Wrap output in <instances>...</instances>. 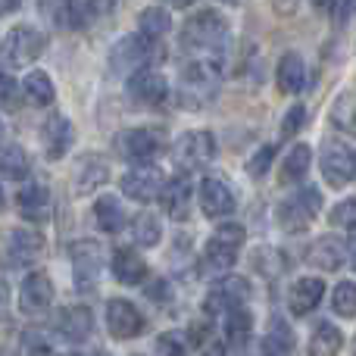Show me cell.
I'll list each match as a JSON object with an SVG mask.
<instances>
[{"label": "cell", "mask_w": 356, "mask_h": 356, "mask_svg": "<svg viewBox=\"0 0 356 356\" xmlns=\"http://www.w3.org/2000/svg\"><path fill=\"white\" fill-rule=\"evenodd\" d=\"M228 41V22L213 10H200L184 22L181 47L191 60H222Z\"/></svg>", "instance_id": "cell-1"}, {"label": "cell", "mask_w": 356, "mask_h": 356, "mask_svg": "<svg viewBox=\"0 0 356 356\" xmlns=\"http://www.w3.org/2000/svg\"><path fill=\"white\" fill-rule=\"evenodd\" d=\"M319 213H322L319 188H297L294 194L278 203V225L288 234H300L319 219Z\"/></svg>", "instance_id": "cell-2"}, {"label": "cell", "mask_w": 356, "mask_h": 356, "mask_svg": "<svg viewBox=\"0 0 356 356\" xmlns=\"http://www.w3.org/2000/svg\"><path fill=\"white\" fill-rule=\"evenodd\" d=\"M47 50V35L38 31L35 25H13L3 38V66L19 69L35 63Z\"/></svg>", "instance_id": "cell-3"}, {"label": "cell", "mask_w": 356, "mask_h": 356, "mask_svg": "<svg viewBox=\"0 0 356 356\" xmlns=\"http://www.w3.org/2000/svg\"><path fill=\"white\" fill-rule=\"evenodd\" d=\"M319 169L328 188H344L356 178V150L341 138H328L322 144Z\"/></svg>", "instance_id": "cell-4"}, {"label": "cell", "mask_w": 356, "mask_h": 356, "mask_svg": "<svg viewBox=\"0 0 356 356\" xmlns=\"http://www.w3.org/2000/svg\"><path fill=\"white\" fill-rule=\"evenodd\" d=\"M213 156H216V138L203 129L200 131H184L172 147V160H175L178 172H184V175L207 169L209 163H213Z\"/></svg>", "instance_id": "cell-5"}, {"label": "cell", "mask_w": 356, "mask_h": 356, "mask_svg": "<svg viewBox=\"0 0 356 356\" xmlns=\"http://www.w3.org/2000/svg\"><path fill=\"white\" fill-rule=\"evenodd\" d=\"M150 60H154V38H144V35H125L110 50V69L116 75L141 72V69H147Z\"/></svg>", "instance_id": "cell-6"}, {"label": "cell", "mask_w": 356, "mask_h": 356, "mask_svg": "<svg viewBox=\"0 0 356 356\" xmlns=\"http://www.w3.org/2000/svg\"><path fill=\"white\" fill-rule=\"evenodd\" d=\"M247 294H250V288H247L244 278H238V275L222 278V282H216L213 288H209L207 300H203V313H207L209 319H222V316H228L232 309L244 307Z\"/></svg>", "instance_id": "cell-7"}, {"label": "cell", "mask_w": 356, "mask_h": 356, "mask_svg": "<svg viewBox=\"0 0 356 356\" xmlns=\"http://www.w3.org/2000/svg\"><path fill=\"white\" fill-rule=\"evenodd\" d=\"M116 150L129 163H150L163 154V135L156 129H129L116 135Z\"/></svg>", "instance_id": "cell-8"}, {"label": "cell", "mask_w": 356, "mask_h": 356, "mask_svg": "<svg viewBox=\"0 0 356 356\" xmlns=\"http://www.w3.org/2000/svg\"><path fill=\"white\" fill-rule=\"evenodd\" d=\"M163 188H166V175L156 166H150V163H138L135 169H129V172L122 175V194L138 203L160 200Z\"/></svg>", "instance_id": "cell-9"}, {"label": "cell", "mask_w": 356, "mask_h": 356, "mask_svg": "<svg viewBox=\"0 0 356 356\" xmlns=\"http://www.w3.org/2000/svg\"><path fill=\"white\" fill-rule=\"evenodd\" d=\"M69 259H72V272L75 282H79L81 291H88V284H94L100 278V269H104V244L100 241H75L69 247Z\"/></svg>", "instance_id": "cell-10"}, {"label": "cell", "mask_w": 356, "mask_h": 356, "mask_svg": "<svg viewBox=\"0 0 356 356\" xmlns=\"http://www.w3.org/2000/svg\"><path fill=\"white\" fill-rule=\"evenodd\" d=\"M197 200H200V213L207 219H228L238 207L234 200V191L225 178H203L200 191H197Z\"/></svg>", "instance_id": "cell-11"}, {"label": "cell", "mask_w": 356, "mask_h": 356, "mask_svg": "<svg viewBox=\"0 0 356 356\" xmlns=\"http://www.w3.org/2000/svg\"><path fill=\"white\" fill-rule=\"evenodd\" d=\"M106 328H110V334L119 341L138 338V334L144 332V316L138 313V307L131 300L113 297V300L106 303Z\"/></svg>", "instance_id": "cell-12"}, {"label": "cell", "mask_w": 356, "mask_h": 356, "mask_svg": "<svg viewBox=\"0 0 356 356\" xmlns=\"http://www.w3.org/2000/svg\"><path fill=\"white\" fill-rule=\"evenodd\" d=\"M54 303V282L47 272H29L19 288V309L25 316H41Z\"/></svg>", "instance_id": "cell-13"}, {"label": "cell", "mask_w": 356, "mask_h": 356, "mask_svg": "<svg viewBox=\"0 0 356 356\" xmlns=\"http://www.w3.org/2000/svg\"><path fill=\"white\" fill-rule=\"evenodd\" d=\"M41 253H44V238L38 232H31V228H13V232L6 234L3 257H6V266H10V269L35 263Z\"/></svg>", "instance_id": "cell-14"}, {"label": "cell", "mask_w": 356, "mask_h": 356, "mask_svg": "<svg viewBox=\"0 0 356 356\" xmlns=\"http://www.w3.org/2000/svg\"><path fill=\"white\" fill-rule=\"evenodd\" d=\"M72 141H75L72 122H69L66 116H60V113L47 116V122L41 125L44 156H47V160H63V156L69 154V147H72Z\"/></svg>", "instance_id": "cell-15"}, {"label": "cell", "mask_w": 356, "mask_h": 356, "mask_svg": "<svg viewBox=\"0 0 356 356\" xmlns=\"http://www.w3.org/2000/svg\"><path fill=\"white\" fill-rule=\"evenodd\" d=\"M129 91H131V97H135L138 104L160 106L163 100L169 97V81H166V75L156 72V69H141V72L131 75Z\"/></svg>", "instance_id": "cell-16"}, {"label": "cell", "mask_w": 356, "mask_h": 356, "mask_svg": "<svg viewBox=\"0 0 356 356\" xmlns=\"http://www.w3.org/2000/svg\"><path fill=\"white\" fill-rule=\"evenodd\" d=\"M106 178H110V166H106V160L104 156H81L79 163L72 166V191L79 197H85V194H91V191H97L100 184H106Z\"/></svg>", "instance_id": "cell-17"}, {"label": "cell", "mask_w": 356, "mask_h": 356, "mask_svg": "<svg viewBox=\"0 0 356 356\" xmlns=\"http://www.w3.org/2000/svg\"><path fill=\"white\" fill-rule=\"evenodd\" d=\"M16 207H19V216L29 222H44L50 216V191L47 184L41 181H29L19 188L16 194Z\"/></svg>", "instance_id": "cell-18"}, {"label": "cell", "mask_w": 356, "mask_h": 356, "mask_svg": "<svg viewBox=\"0 0 356 356\" xmlns=\"http://www.w3.org/2000/svg\"><path fill=\"white\" fill-rule=\"evenodd\" d=\"M191 200H194V188H191V181H188V175L184 172L169 178L166 188H163V194H160L163 209H166V213L172 216V219H178V222L191 216Z\"/></svg>", "instance_id": "cell-19"}, {"label": "cell", "mask_w": 356, "mask_h": 356, "mask_svg": "<svg viewBox=\"0 0 356 356\" xmlns=\"http://www.w3.org/2000/svg\"><path fill=\"white\" fill-rule=\"evenodd\" d=\"M56 332H60L63 341L69 344H81V341L91 338L94 332V316L88 307H66L56 319Z\"/></svg>", "instance_id": "cell-20"}, {"label": "cell", "mask_w": 356, "mask_h": 356, "mask_svg": "<svg viewBox=\"0 0 356 356\" xmlns=\"http://www.w3.org/2000/svg\"><path fill=\"white\" fill-rule=\"evenodd\" d=\"M347 263V244L341 238H319L307 250V266L322 272H338Z\"/></svg>", "instance_id": "cell-21"}, {"label": "cell", "mask_w": 356, "mask_h": 356, "mask_svg": "<svg viewBox=\"0 0 356 356\" xmlns=\"http://www.w3.org/2000/svg\"><path fill=\"white\" fill-rule=\"evenodd\" d=\"M275 85L282 94H300L307 88V66H303V56L288 50V54L278 60L275 66Z\"/></svg>", "instance_id": "cell-22"}, {"label": "cell", "mask_w": 356, "mask_h": 356, "mask_svg": "<svg viewBox=\"0 0 356 356\" xmlns=\"http://www.w3.org/2000/svg\"><path fill=\"white\" fill-rule=\"evenodd\" d=\"M113 275L122 284H129V288H138V284L147 282V263L138 257V250L119 247V250L113 253Z\"/></svg>", "instance_id": "cell-23"}, {"label": "cell", "mask_w": 356, "mask_h": 356, "mask_svg": "<svg viewBox=\"0 0 356 356\" xmlns=\"http://www.w3.org/2000/svg\"><path fill=\"white\" fill-rule=\"evenodd\" d=\"M322 294H325L322 278H297V284L291 288V294H288V309L294 316L313 313V309L322 303Z\"/></svg>", "instance_id": "cell-24"}, {"label": "cell", "mask_w": 356, "mask_h": 356, "mask_svg": "<svg viewBox=\"0 0 356 356\" xmlns=\"http://www.w3.org/2000/svg\"><path fill=\"white\" fill-rule=\"evenodd\" d=\"M238 250H241L238 241H228V238H222V234H213V238L203 244V263L216 272H228L234 263H238Z\"/></svg>", "instance_id": "cell-25"}, {"label": "cell", "mask_w": 356, "mask_h": 356, "mask_svg": "<svg viewBox=\"0 0 356 356\" xmlns=\"http://www.w3.org/2000/svg\"><path fill=\"white\" fill-rule=\"evenodd\" d=\"M309 160H313V154H309L307 144L291 147L288 156H284V163H282V169H278V184H282V188H294V184H300L309 172Z\"/></svg>", "instance_id": "cell-26"}, {"label": "cell", "mask_w": 356, "mask_h": 356, "mask_svg": "<svg viewBox=\"0 0 356 356\" xmlns=\"http://www.w3.org/2000/svg\"><path fill=\"white\" fill-rule=\"evenodd\" d=\"M94 222H97L100 232L106 234H119L125 228V207L119 203V197H97L94 203Z\"/></svg>", "instance_id": "cell-27"}, {"label": "cell", "mask_w": 356, "mask_h": 356, "mask_svg": "<svg viewBox=\"0 0 356 356\" xmlns=\"http://www.w3.org/2000/svg\"><path fill=\"white\" fill-rule=\"evenodd\" d=\"M341 347H344V334H341V328L332 325V322H319V325L313 328L307 356H338Z\"/></svg>", "instance_id": "cell-28"}, {"label": "cell", "mask_w": 356, "mask_h": 356, "mask_svg": "<svg viewBox=\"0 0 356 356\" xmlns=\"http://www.w3.org/2000/svg\"><path fill=\"white\" fill-rule=\"evenodd\" d=\"M19 88H22V97L29 100L31 106H50L54 104V97H56L54 81H50V75L41 72V69H31Z\"/></svg>", "instance_id": "cell-29"}, {"label": "cell", "mask_w": 356, "mask_h": 356, "mask_svg": "<svg viewBox=\"0 0 356 356\" xmlns=\"http://www.w3.org/2000/svg\"><path fill=\"white\" fill-rule=\"evenodd\" d=\"M266 356H291L294 353V334H291L288 322L284 319H272L269 322V334H266L263 344Z\"/></svg>", "instance_id": "cell-30"}, {"label": "cell", "mask_w": 356, "mask_h": 356, "mask_svg": "<svg viewBox=\"0 0 356 356\" xmlns=\"http://www.w3.org/2000/svg\"><path fill=\"white\" fill-rule=\"evenodd\" d=\"M250 332H253V316H250V309H247V307H238V309H232V313L225 316V338H228V344L244 347L247 338H250Z\"/></svg>", "instance_id": "cell-31"}, {"label": "cell", "mask_w": 356, "mask_h": 356, "mask_svg": "<svg viewBox=\"0 0 356 356\" xmlns=\"http://www.w3.org/2000/svg\"><path fill=\"white\" fill-rule=\"evenodd\" d=\"M131 238H135L138 247H156L163 238V225L154 213H138L135 222H131Z\"/></svg>", "instance_id": "cell-32"}, {"label": "cell", "mask_w": 356, "mask_h": 356, "mask_svg": "<svg viewBox=\"0 0 356 356\" xmlns=\"http://www.w3.org/2000/svg\"><path fill=\"white\" fill-rule=\"evenodd\" d=\"M169 29H172V19H169V13H163L160 6H147V10H141V16H138V31H141L144 38L160 41L163 35H169Z\"/></svg>", "instance_id": "cell-33"}, {"label": "cell", "mask_w": 356, "mask_h": 356, "mask_svg": "<svg viewBox=\"0 0 356 356\" xmlns=\"http://www.w3.org/2000/svg\"><path fill=\"white\" fill-rule=\"evenodd\" d=\"M0 163H3V178L6 181H22V178L29 175V169H31L29 154H25L19 144H6Z\"/></svg>", "instance_id": "cell-34"}, {"label": "cell", "mask_w": 356, "mask_h": 356, "mask_svg": "<svg viewBox=\"0 0 356 356\" xmlns=\"http://www.w3.org/2000/svg\"><path fill=\"white\" fill-rule=\"evenodd\" d=\"M332 122L338 125L341 131L356 135V91L338 94V100H334V106H332Z\"/></svg>", "instance_id": "cell-35"}, {"label": "cell", "mask_w": 356, "mask_h": 356, "mask_svg": "<svg viewBox=\"0 0 356 356\" xmlns=\"http://www.w3.org/2000/svg\"><path fill=\"white\" fill-rule=\"evenodd\" d=\"M54 347H50V338L41 332V328H29V332L19 334V356H50Z\"/></svg>", "instance_id": "cell-36"}, {"label": "cell", "mask_w": 356, "mask_h": 356, "mask_svg": "<svg viewBox=\"0 0 356 356\" xmlns=\"http://www.w3.org/2000/svg\"><path fill=\"white\" fill-rule=\"evenodd\" d=\"M332 307L338 316L344 319H353L356 316V282H341L332 294Z\"/></svg>", "instance_id": "cell-37"}, {"label": "cell", "mask_w": 356, "mask_h": 356, "mask_svg": "<svg viewBox=\"0 0 356 356\" xmlns=\"http://www.w3.org/2000/svg\"><path fill=\"white\" fill-rule=\"evenodd\" d=\"M328 222L341 232H356V197H347L328 213Z\"/></svg>", "instance_id": "cell-38"}, {"label": "cell", "mask_w": 356, "mask_h": 356, "mask_svg": "<svg viewBox=\"0 0 356 356\" xmlns=\"http://www.w3.org/2000/svg\"><path fill=\"white\" fill-rule=\"evenodd\" d=\"M275 154H278V144H266V147H259L257 154L250 156V163H247V175H250V178H263L272 169Z\"/></svg>", "instance_id": "cell-39"}, {"label": "cell", "mask_w": 356, "mask_h": 356, "mask_svg": "<svg viewBox=\"0 0 356 356\" xmlns=\"http://www.w3.org/2000/svg\"><path fill=\"white\" fill-rule=\"evenodd\" d=\"M156 356H188V347H184L181 334H160L156 338Z\"/></svg>", "instance_id": "cell-40"}, {"label": "cell", "mask_w": 356, "mask_h": 356, "mask_svg": "<svg viewBox=\"0 0 356 356\" xmlns=\"http://www.w3.org/2000/svg\"><path fill=\"white\" fill-rule=\"evenodd\" d=\"M303 125H307V106H291L288 110V116H284V122H282V135L284 138H294L297 131L303 129Z\"/></svg>", "instance_id": "cell-41"}, {"label": "cell", "mask_w": 356, "mask_h": 356, "mask_svg": "<svg viewBox=\"0 0 356 356\" xmlns=\"http://www.w3.org/2000/svg\"><path fill=\"white\" fill-rule=\"evenodd\" d=\"M207 341H209V316L191 325V344H207Z\"/></svg>", "instance_id": "cell-42"}, {"label": "cell", "mask_w": 356, "mask_h": 356, "mask_svg": "<svg viewBox=\"0 0 356 356\" xmlns=\"http://www.w3.org/2000/svg\"><path fill=\"white\" fill-rule=\"evenodd\" d=\"M113 3L116 0H85V10H88V16H106V13L113 10Z\"/></svg>", "instance_id": "cell-43"}, {"label": "cell", "mask_w": 356, "mask_h": 356, "mask_svg": "<svg viewBox=\"0 0 356 356\" xmlns=\"http://www.w3.org/2000/svg\"><path fill=\"white\" fill-rule=\"evenodd\" d=\"M163 6H169V10H188V6H194L197 0H160Z\"/></svg>", "instance_id": "cell-44"}, {"label": "cell", "mask_w": 356, "mask_h": 356, "mask_svg": "<svg viewBox=\"0 0 356 356\" xmlns=\"http://www.w3.org/2000/svg\"><path fill=\"white\" fill-rule=\"evenodd\" d=\"M203 356H228V350L222 344H209L207 350H203Z\"/></svg>", "instance_id": "cell-45"}, {"label": "cell", "mask_w": 356, "mask_h": 356, "mask_svg": "<svg viewBox=\"0 0 356 356\" xmlns=\"http://www.w3.org/2000/svg\"><path fill=\"white\" fill-rule=\"evenodd\" d=\"M309 3H313L316 10H328V6H332V0H309Z\"/></svg>", "instance_id": "cell-46"}, {"label": "cell", "mask_w": 356, "mask_h": 356, "mask_svg": "<svg viewBox=\"0 0 356 356\" xmlns=\"http://www.w3.org/2000/svg\"><path fill=\"white\" fill-rule=\"evenodd\" d=\"M16 3H19V0H3V13H13V10H16Z\"/></svg>", "instance_id": "cell-47"}, {"label": "cell", "mask_w": 356, "mask_h": 356, "mask_svg": "<svg viewBox=\"0 0 356 356\" xmlns=\"http://www.w3.org/2000/svg\"><path fill=\"white\" fill-rule=\"evenodd\" d=\"M91 356H113V353H106V350H97V353H91Z\"/></svg>", "instance_id": "cell-48"}, {"label": "cell", "mask_w": 356, "mask_h": 356, "mask_svg": "<svg viewBox=\"0 0 356 356\" xmlns=\"http://www.w3.org/2000/svg\"><path fill=\"white\" fill-rule=\"evenodd\" d=\"M353 356H356V338H353Z\"/></svg>", "instance_id": "cell-49"}, {"label": "cell", "mask_w": 356, "mask_h": 356, "mask_svg": "<svg viewBox=\"0 0 356 356\" xmlns=\"http://www.w3.org/2000/svg\"><path fill=\"white\" fill-rule=\"evenodd\" d=\"M353 269H356V253H353Z\"/></svg>", "instance_id": "cell-50"}, {"label": "cell", "mask_w": 356, "mask_h": 356, "mask_svg": "<svg viewBox=\"0 0 356 356\" xmlns=\"http://www.w3.org/2000/svg\"><path fill=\"white\" fill-rule=\"evenodd\" d=\"M222 3H234V0H222Z\"/></svg>", "instance_id": "cell-51"}, {"label": "cell", "mask_w": 356, "mask_h": 356, "mask_svg": "<svg viewBox=\"0 0 356 356\" xmlns=\"http://www.w3.org/2000/svg\"><path fill=\"white\" fill-rule=\"evenodd\" d=\"M66 356H81V353H66Z\"/></svg>", "instance_id": "cell-52"}]
</instances>
